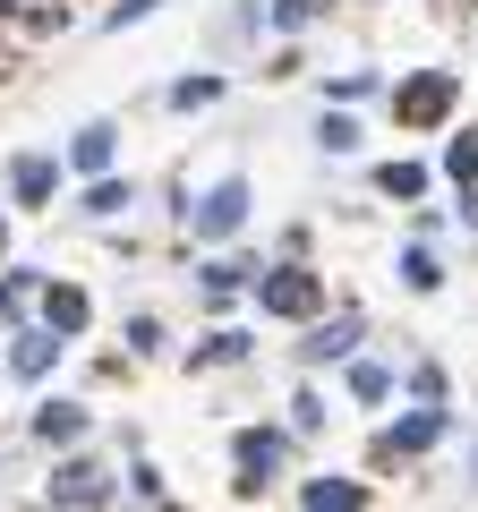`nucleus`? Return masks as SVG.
I'll use <instances>...</instances> for the list:
<instances>
[{"label": "nucleus", "instance_id": "f257e3e1", "mask_svg": "<svg viewBox=\"0 0 478 512\" xmlns=\"http://www.w3.org/2000/svg\"><path fill=\"white\" fill-rule=\"evenodd\" d=\"M188 222H197V239H231L239 222H248V180H222V188H205V205H197Z\"/></svg>", "mask_w": 478, "mask_h": 512}, {"label": "nucleus", "instance_id": "f03ea898", "mask_svg": "<svg viewBox=\"0 0 478 512\" xmlns=\"http://www.w3.org/2000/svg\"><path fill=\"white\" fill-rule=\"evenodd\" d=\"M111 495V470L103 461H69V470L52 478V512H94Z\"/></svg>", "mask_w": 478, "mask_h": 512}, {"label": "nucleus", "instance_id": "7ed1b4c3", "mask_svg": "<svg viewBox=\"0 0 478 512\" xmlns=\"http://www.w3.org/2000/svg\"><path fill=\"white\" fill-rule=\"evenodd\" d=\"M257 308H265V316H316V282L299 274V265H282V274H257Z\"/></svg>", "mask_w": 478, "mask_h": 512}, {"label": "nucleus", "instance_id": "20e7f679", "mask_svg": "<svg viewBox=\"0 0 478 512\" xmlns=\"http://www.w3.org/2000/svg\"><path fill=\"white\" fill-rule=\"evenodd\" d=\"M453 94H461V86H453V69H427L419 86H402V94H393V111L427 128V120H444V111H453Z\"/></svg>", "mask_w": 478, "mask_h": 512}, {"label": "nucleus", "instance_id": "39448f33", "mask_svg": "<svg viewBox=\"0 0 478 512\" xmlns=\"http://www.w3.org/2000/svg\"><path fill=\"white\" fill-rule=\"evenodd\" d=\"M282 453H291V444H282L274 427H248V436H239V470H248V487H265V470H282Z\"/></svg>", "mask_w": 478, "mask_h": 512}, {"label": "nucleus", "instance_id": "423d86ee", "mask_svg": "<svg viewBox=\"0 0 478 512\" xmlns=\"http://www.w3.org/2000/svg\"><path fill=\"white\" fill-rule=\"evenodd\" d=\"M43 325H52V342L86 333V291H43Z\"/></svg>", "mask_w": 478, "mask_h": 512}, {"label": "nucleus", "instance_id": "0eeeda50", "mask_svg": "<svg viewBox=\"0 0 478 512\" xmlns=\"http://www.w3.org/2000/svg\"><path fill=\"white\" fill-rule=\"evenodd\" d=\"M69 163H77V171H94V180H103V171H111V120H86V128H77V146H69Z\"/></svg>", "mask_w": 478, "mask_h": 512}, {"label": "nucleus", "instance_id": "6e6552de", "mask_svg": "<svg viewBox=\"0 0 478 512\" xmlns=\"http://www.w3.org/2000/svg\"><path fill=\"white\" fill-rule=\"evenodd\" d=\"M35 436L43 444H77V436H86V410H77V402H43L35 410Z\"/></svg>", "mask_w": 478, "mask_h": 512}, {"label": "nucleus", "instance_id": "1a4fd4ad", "mask_svg": "<svg viewBox=\"0 0 478 512\" xmlns=\"http://www.w3.org/2000/svg\"><path fill=\"white\" fill-rule=\"evenodd\" d=\"M350 350H359V316H333L308 333V359H350Z\"/></svg>", "mask_w": 478, "mask_h": 512}, {"label": "nucleus", "instance_id": "9d476101", "mask_svg": "<svg viewBox=\"0 0 478 512\" xmlns=\"http://www.w3.org/2000/svg\"><path fill=\"white\" fill-rule=\"evenodd\" d=\"M52 188H60V163H43V154H26V163H18V205H43Z\"/></svg>", "mask_w": 478, "mask_h": 512}, {"label": "nucleus", "instance_id": "9b49d317", "mask_svg": "<svg viewBox=\"0 0 478 512\" xmlns=\"http://www.w3.org/2000/svg\"><path fill=\"white\" fill-rule=\"evenodd\" d=\"M52 359H60V342H52V333H26V342L9 350V367H18V376H43Z\"/></svg>", "mask_w": 478, "mask_h": 512}, {"label": "nucleus", "instance_id": "f8f14e48", "mask_svg": "<svg viewBox=\"0 0 478 512\" xmlns=\"http://www.w3.org/2000/svg\"><path fill=\"white\" fill-rule=\"evenodd\" d=\"M308 512H359V487H350V478H316V487H308Z\"/></svg>", "mask_w": 478, "mask_h": 512}, {"label": "nucleus", "instance_id": "ddd939ff", "mask_svg": "<svg viewBox=\"0 0 478 512\" xmlns=\"http://www.w3.org/2000/svg\"><path fill=\"white\" fill-rule=\"evenodd\" d=\"M436 410H419V419H402V427H393V453H427V444H436Z\"/></svg>", "mask_w": 478, "mask_h": 512}, {"label": "nucleus", "instance_id": "4468645a", "mask_svg": "<svg viewBox=\"0 0 478 512\" xmlns=\"http://www.w3.org/2000/svg\"><path fill=\"white\" fill-rule=\"evenodd\" d=\"M376 188H385V197H419L427 171H419V163H385V171H376Z\"/></svg>", "mask_w": 478, "mask_h": 512}, {"label": "nucleus", "instance_id": "2eb2a0df", "mask_svg": "<svg viewBox=\"0 0 478 512\" xmlns=\"http://www.w3.org/2000/svg\"><path fill=\"white\" fill-rule=\"evenodd\" d=\"M444 171H453L461 188L478 180V128H470V137H453V146H444Z\"/></svg>", "mask_w": 478, "mask_h": 512}, {"label": "nucleus", "instance_id": "dca6fc26", "mask_svg": "<svg viewBox=\"0 0 478 512\" xmlns=\"http://www.w3.org/2000/svg\"><path fill=\"white\" fill-rule=\"evenodd\" d=\"M350 393H359V402H385V393H393V376H385L376 359H359V367H350Z\"/></svg>", "mask_w": 478, "mask_h": 512}, {"label": "nucleus", "instance_id": "f3484780", "mask_svg": "<svg viewBox=\"0 0 478 512\" xmlns=\"http://www.w3.org/2000/svg\"><path fill=\"white\" fill-rule=\"evenodd\" d=\"M402 282H410V291H436V282H444V274H436V256L410 248V256H402Z\"/></svg>", "mask_w": 478, "mask_h": 512}, {"label": "nucleus", "instance_id": "a211bd4d", "mask_svg": "<svg viewBox=\"0 0 478 512\" xmlns=\"http://www.w3.org/2000/svg\"><path fill=\"white\" fill-rule=\"evenodd\" d=\"M214 94H222V77H180V86H171V103L197 111V103H214Z\"/></svg>", "mask_w": 478, "mask_h": 512}, {"label": "nucleus", "instance_id": "6ab92c4d", "mask_svg": "<svg viewBox=\"0 0 478 512\" xmlns=\"http://www.w3.org/2000/svg\"><path fill=\"white\" fill-rule=\"evenodd\" d=\"M120 205H129V188H120V180H94L86 188V214H120Z\"/></svg>", "mask_w": 478, "mask_h": 512}, {"label": "nucleus", "instance_id": "aec40b11", "mask_svg": "<svg viewBox=\"0 0 478 512\" xmlns=\"http://www.w3.org/2000/svg\"><path fill=\"white\" fill-rule=\"evenodd\" d=\"M316 9H325V0H274V26H282V35H291V26H308Z\"/></svg>", "mask_w": 478, "mask_h": 512}, {"label": "nucleus", "instance_id": "412c9836", "mask_svg": "<svg viewBox=\"0 0 478 512\" xmlns=\"http://www.w3.org/2000/svg\"><path fill=\"white\" fill-rule=\"evenodd\" d=\"M350 146H359V128H350L342 111H325V154H350Z\"/></svg>", "mask_w": 478, "mask_h": 512}, {"label": "nucleus", "instance_id": "4be33fe9", "mask_svg": "<svg viewBox=\"0 0 478 512\" xmlns=\"http://www.w3.org/2000/svg\"><path fill=\"white\" fill-rule=\"evenodd\" d=\"M239 350H248V342H239V333H214V342H205L197 359H205V367H222V359H239Z\"/></svg>", "mask_w": 478, "mask_h": 512}, {"label": "nucleus", "instance_id": "5701e85b", "mask_svg": "<svg viewBox=\"0 0 478 512\" xmlns=\"http://www.w3.org/2000/svg\"><path fill=\"white\" fill-rule=\"evenodd\" d=\"M154 9H163V0H120V9H111V26H137V18H154Z\"/></svg>", "mask_w": 478, "mask_h": 512}, {"label": "nucleus", "instance_id": "b1692460", "mask_svg": "<svg viewBox=\"0 0 478 512\" xmlns=\"http://www.w3.org/2000/svg\"><path fill=\"white\" fill-rule=\"evenodd\" d=\"M0 248H9V222H0Z\"/></svg>", "mask_w": 478, "mask_h": 512}, {"label": "nucleus", "instance_id": "393cba45", "mask_svg": "<svg viewBox=\"0 0 478 512\" xmlns=\"http://www.w3.org/2000/svg\"><path fill=\"white\" fill-rule=\"evenodd\" d=\"M18 9H35V0H18Z\"/></svg>", "mask_w": 478, "mask_h": 512}]
</instances>
